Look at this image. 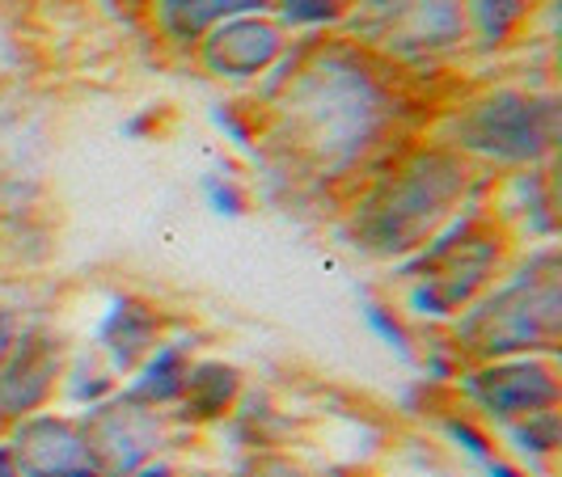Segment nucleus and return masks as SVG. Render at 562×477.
Returning <instances> with one entry per match:
<instances>
[{
	"mask_svg": "<svg viewBox=\"0 0 562 477\" xmlns=\"http://www.w3.org/2000/svg\"><path fill=\"white\" fill-rule=\"evenodd\" d=\"M254 4L258 0H166V18L178 30H199L221 13H237V9H254Z\"/></svg>",
	"mask_w": 562,
	"mask_h": 477,
	"instance_id": "f257e3e1",
	"label": "nucleus"
},
{
	"mask_svg": "<svg viewBox=\"0 0 562 477\" xmlns=\"http://www.w3.org/2000/svg\"><path fill=\"white\" fill-rule=\"evenodd\" d=\"M283 13L292 22H322L335 13V0H283Z\"/></svg>",
	"mask_w": 562,
	"mask_h": 477,
	"instance_id": "f03ea898",
	"label": "nucleus"
},
{
	"mask_svg": "<svg viewBox=\"0 0 562 477\" xmlns=\"http://www.w3.org/2000/svg\"><path fill=\"white\" fill-rule=\"evenodd\" d=\"M368 321H372V326H376V330H381V334L390 338V342H394V347H406V342H402V330H397L394 321H390V317H385V309H376V305H368Z\"/></svg>",
	"mask_w": 562,
	"mask_h": 477,
	"instance_id": "7ed1b4c3",
	"label": "nucleus"
},
{
	"mask_svg": "<svg viewBox=\"0 0 562 477\" xmlns=\"http://www.w3.org/2000/svg\"><path fill=\"white\" fill-rule=\"evenodd\" d=\"M491 474H495V477H516L512 469H504V465H491Z\"/></svg>",
	"mask_w": 562,
	"mask_h": 477,
	"instance_id": "20e7f679",
	"label": "nucleus"
},
{
	"mask_svg": "<svg viewBox=\"0 0 562 477\" xmlns=\"http://www.w3.org/2000/svg\"><path fill=\"white\" fill-rule=\"evenodd\" d=\"M148 477H166V474H148Z\"/></svg>",
	"mask_w": 562,
	"mask_h": 477,
	"instance_id": "39448f33",
	"label": "nucleus"
},
{
	"mask_svg": "<svg viewBox=\"0 0 562 477\" xmlns=\"http://www.w3.org/2000/svg\"><path fill=\"white\" fill-rule=\"evenodd\" d=\"M72 477H85V474H72Z\"/></svg>",
	"mask_w": 562,
	"mask_h": 477,
	"instance_id": "423d86ee",
	"label": "nucleus"
}]
</instances>
